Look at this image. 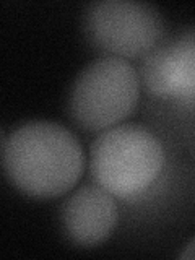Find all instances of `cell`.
I'll use <instances>...</instances> for the list:
<instances>
[{
  "instance_id": "7",
  "label": "cell",
  "mask_w": 195,
  "mask_h": 260,
  "mask_svg": "<svg viewBox=\"0 0 195 260\" xmlns=\"http://www.w3.org/2000/svg\"><path fill=\"white\" fill-rule=\"evenodd\" d=\"M179 257L184 258V260H193L195 258V236L185 244V247L181 254H179Z\"/></svg>"
},
{
  "instance_id": "2",
  "label": "cell",
  "mask_w": 195,
  "mask_h": 260,
  "mask_svg": "<svg viewBox=\"0 0 195 260\" xmlns=\"http://www.w3.org/2000/svg\"><path fill=\"white\" fill-rule=\"evenodd\" d=\"M165 166V146L142 125L125 124L104 130L89 150L93 181L120 200H132L148 192Z\"/></svg>"
},
{
  "instance_id": "6",
  "label": "cell",
  "mask_w": 195,
  "mask_h": 260,
  "mask_svg": "<svg viewBox=\"0 0 195 260\" xmlns=\"http://www.w3.org/2000/svg\"><path fill=\"white\" fill-rule=\"evenodd\" d=\"M119 219L116 197L100 184L73 190L60 210L62 231L73 246L96 247L108 241Z\"/></svg>"
},
{
  "instance_id": "5",
  "label": "cell",
  "mask_w": 195,
  "mask_h": 260,
  "mask_svg": "<svg viewBox=\"0 0 195 260\" xmlns=\"http://www.w3.org/2000/svg\"><path fill=\"white\" fill-rule=\"evenodd\" d=\"M140 81L150 94L195 104V35L159 44L143 57Z\"/></svg>"
},
{
  "instance_id": "1",
  "label": "cell",
  "mask_w": 195,
  "mask_h": 260,
  "mask_svg": "<svg viewBox=\"0 0 195 260\" xmlns=\"http://www.w3.org/2000/svg\"><path fill=\"white\" fill-rule=\"evenodd\" d=\"M5 176L31 199L49 200L70 192L85 168V154L69 128L49 120H31L4 138Z\"/></svg>"
},
{
  "instance_id": "4",
  "label": "cell",
  "mask_w": 195,
  "mask_h": 260,
  "mask_svg": "<svg viewBox=\"0 0 195 260\" xmlns=\"http://www.w3.org/2000/svg\"><path fill=\"white\" fill-rule=\"evenodd\" d=\"M83 32L98 51L140 59L161 44L165 21L154 7L134 0H100L86 7Z\"/></svg>"
},
{
  "instance_id": "3",
  "label": "cell",
  "mask_w": 195,
  "mask_h": 260,
  "mask_svg": "<svg viewBox=\"0 0 195 260\" xmlns=\"http://www.w3.org/2000/svg\"><path fill=\"white\" fill-rule=\"evenodd\" d=\"M142 81L128 60L104 55L88 63L73 81L69 114L86 132H104L120 125L140 100Z\"/></svg>"
}]
</instances>
